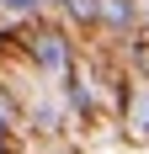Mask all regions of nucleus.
<instances>
[{
  "label": "nucleus",
  "mask_w": 149,
  "mask_h": 154,
  "mask_svg": "<svg viewBox=\"0 0 149 154\" xmlns=\"http://www.w3.org/2000/svg\"><path fill=\"white\" fill-rule=\"evenodd\" d=\"M101 21L128 27V21H133V0H101Z\"/></svg>",
  "instance_id": "nucleus-2"
},
{
  "label": "nucleus",
  "mask_w": 149,
  "mask_h": 154,
  "mask_svg": "<svg viewBox=\"0 0 149 154\" xmlns=\"http://www.w3.org/2000/svg\"><path fill=\"white\" fill-rule=\"evenodd\" d=\"M5 5H11V11H32L37 0H5Z\"/></svg>",
  "instance_id": "nucleus-6"
},
{
  "label": "nucleus",
  "mask_w": 149,
  "mask_h": 154,
  "mask_svg": "<svg viewBox=\"0 0 149 154\" xmlns=\"http://www.w3.org/2000/svg\"><path fill=\"white\" fill-rule=\"evenodd\" d=\"M138 69L149 75V43H138Z\"/></svg>",
  "instance_id": "nucleus-5"
},
{
  "label": "nucleus",
  "mask_w": 149,
  "mask_h": 154,
  "mask_svg": "<svg viewBox=\"0 0 149 154\" xmlns=\"http://www.w3.org/2000/svg\"><path fill=\"white\" fill-rule=\"evenodd\" d=\"M32 59L43 64V69H64V43L53 32H43V37H32Z\"/></svg>",
  "instance_id": "nucleus-1"
},
{
  "label": "nucleus",
  "mask_w": 149,
  "mask_h": 154,
  "mask_svg": "<svg viewBox=\"0 0 149 154\" xmlns=\"http://www.w3.org/2000/svg\"><path fill=\"white\" fill-rule=\"evenodd\" d=\"M64 11L80 21H101V0H64Z\"/></svg>",
  "instance_id": "nucleus-3"
},
{
  "label": "nucleus",
  "mask_w": 149,
  "mask_h": 154,
  "mask_svg": "<svg viewBox=\"0 0 149 154\" xmlns=\"http://www.w3.org/2000/svg\"><path fill=\"white\" fill-rule=\"evenodd\" d=\"M133 133H138V138L149 133V101H138V106H133Z\"/></svg>",
  "instance_id": "nucleus-4"
}]
</instances>
